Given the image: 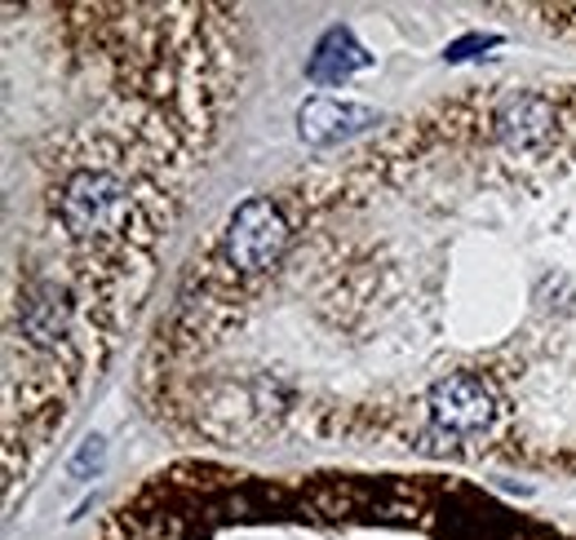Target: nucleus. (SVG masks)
I'll list each match as a JSON object with an SVG mask.
<instances>
[{
  "label": "nucleus",
  "mask_w": 576,
  "mask_h": 540,
  "mask_svg": "<svg viewBox=\"0 0 576 540\" xmlns=\"http://www.w3.org/2000/svg\"><path fill=\"white\" fill-rule=\"evenodd\" d=\"M372 124H377L372 107L338 102V98H310L297 111V133H302V143H310V147H333V143L351 138V133H364Z\"/></svg>",
  "instance_id": "f257e3e1"
},
{
  "label": "nucleus",
  "mask_w": 576,
  "mask_h": 540,
  "mask_svg": "<svg viewBox=\"0 0 576 540\" xmlns=\"http://www.w3.org/2000/svg\"><path fill=\"white\" fill-rule=\"evenodd\" d=\"M519 14H528L537 27L554 32V36L576 40V5H524Z\"/></svg>",
  "instance_id": "f03ea898"
},
{
  "label": "nucleus",
  "mask_w": 576,
  "mask_h": 540,
  "mask_svg": "<svg viewBox=\"0 0 576 540\" xmlns=\"http://www.w3.org/2000/svg\"><path fill=\"white\" fill-rule=\"evenodd\" d=\"M98 456H102V439H89V443L81 447V456L72 461V475L81 479V475H85V469H89V465H98Z\"/></svg>",
  "instance_id": "7ed1b4c3"
}]
</instances>
